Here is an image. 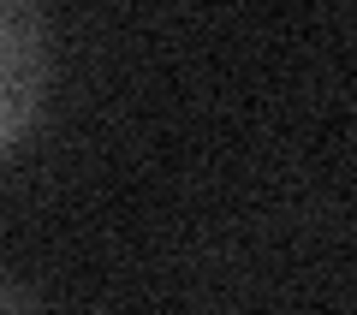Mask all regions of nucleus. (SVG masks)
I'll return each instance as SVG.
<instances>
[{
  "mask_svg": "<svg viewBox=\"0 0 357 315\" xmlns=\"http://www.w3.org/2000/svg\"><path fill=\"white\" fill-rule=\"evenodd\" d=\"M48 95V30L24 0H0V155L18 149Z\"/></svg>",
  "mask_w": 357,
  "mask_h": 315,
  "instance_id": "1",
  "label": "nucleus"
},
{
  "mask_svg": "<svg viewBox=\"0 0 357 315\" xmlns=\"http://www.w3.org/2000/svg\"><path fill=\"white\" fill-rule=\"evenodd\" d=\"M0 315H42V303L18 286L13 274H0Z\"/></svg>",
  "mask_w": 357,
  "mask_h": 315,
  "instance_id": "2",
  "label": "nucleus"
}]
</instances>
